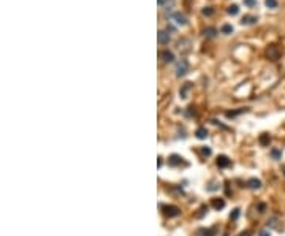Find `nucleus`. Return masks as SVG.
I'll use <instances>...</instances> for the list:
<instances>
[{"label": "nucleus", "mask_w": 285, "mask_h": 236, "mask_svg": "<svg viewBox=\"0 0 285 236\" xmlns=\"http://www.w3.org/2000/svg\"><path fill=\"white\" fill-rule=\"evenodd\" d=\"M239 217V209H233V212L230 214V219H233V220H236Z\"/></svg>", "instance_id": "obj_25"}, {"label": "nucleus", "mask_w": 285, "mask_h": 236, "mask_svg": "<svg viewBox=\"0 0 285 236\" xmlns=\"http://www.w3.org/2000/svg\"><path fill=\"white\" fill-rule=\"evenodd\" d=\"M217 33H219V30L215 29V27H206L204 29V37L206 38H215Z\"/></svg>", "instance_id": "obj_9"}, {"label": "nucleus", "mask_w": 285, "mask_h": 236, "mask_svg": "<svg viewBox=\"0 0 285 236\" xmlns=\"http://www.w3.org/2000/svg\"><path fill=\"white\" fill-rule=\"evenodd\" d=\"M247 111V108H239L238 111H231V113H227V117H234V116H238V114H241V113H246Z\"/></svg>", "instance_id": "obj_21"}, {"label": "nucleus", "mask_w": 285, "mask_h": 236, "mask_svg": "<svg viewBox=\"0 0 285 236\" xmlns=\"http://www.w3.org/2000/svg\"><path fill=\"white\" fill-rule=\"evenodd\" d=\"M197 138H198V140H206V138H207V130L204 128V127H200L198 130H197Z\"/></svg>", "instance_id": "obj_14"}, {"label": "nucleus", "mask_w": 285, "mask_h": 236, "mask_svg": "<svg viewBox=\"0 0 285 236\" xmlns=\"http://www.w3.org/2000/svg\"><path fill=\"white\" fill-rule=\"evenodd\" d=\"M255 3H257V0H244V5H247V6H255Z\"/></svg>", "instance_id": "obj_26"}, {"label": "nucleus", "mask_w": 285, "mask_h": 236, "mask_svg": "<svg viewBox=\"0 0 285 236\" xmlns=\"http://www.w3.org/2000/svg\"><path fill=\"white\" fill-rule=\"evenodd\" d=\"M163 212H165V216H168V217H177L181 214V209L176 206H163Z\"/></svg>", "instance_id": "obj_3"}, {"label": "nucleus", "mask_w": 285, "mask_h": 236, "mask_svg": "<svg viewBox=\"0 0 285 236\" xmlns=\"http://www.w3.org/2000/svg\"><path fill=\"white\" fill-rule=\"evenodd\" d=\"M283 175H285V168H283Z\"/></svg>", "instance_id": "obj_32"}, {"label": "nucleus", "mask_w": 285, "mask_h": 236, "mask_svg": "<svg viewBox=\"0 0 285 236\" xmlns=\"http://www.w3.org/2000/svg\"><path fill=\"white\" fill-rule=\"evenodd\" d=\"M192 89V82H185V84L181 87V91H179V94H181V98H187V95H189V91Z\"/></svg>", "instance_id": "obj_10"}, {"label": "nucleus", "mask_w": 285, "mask_h": 236, "mask_svg": "<svg viewBox=\"0 0 285 236\" xmlns=\"http://www.w3.org/2000/svg\"><path fill=\"white\" fill-rule=\"evenodd\" d=\"M173 190H174L176 193H181V195L184 193V190H182V189H179V187H173Z\"/></svg>", "instance_id": "obj_28"}, {"label": "nucleus", "mask_w": 285, "mask_h": 236, "mask_svg": "<svg viewBox=\"0 0 285 236\" xmlns=\"http://www.w3.org/2000/svg\"><path fill=\"white\" fill-rule=\"evenodd\" d=\"M228 15H231V16H236L239 13V8H238V5H231V6H228Z\"/></svg>", "instance_id": "obj_20"}, {"label": "nucleus", "mask_w": 285, "mask_h": 236, "mask_svg": "<svg viewBox=\"0 0 285 236\" xmlns=\"http://www.w3.org/2000/svg\"><path fill=\"white\" fill-rule=\"evenodd\" d=\"M189 68H190L189 60H187V59H181V60L177 62V65H176V76H177V78H182V76H185L187 73H189Z\"/></svg>", "instance_id": "obj_1"}, {"label": "nucleus", "mask_w": 285, "mask_h": 236, "mask_svg": "<svg viewBox=\"0 0 285 236\" xmlns=\"http://www.w3.org/2000/svg\"><path fill=\"white\" fill-rule=\"evenodd\" d=\"M271 157H273L274 160H280V158H282V151L277 149V148L271 149Z\"/></svg>", "instance_id": "obj_15"}, {"label": "nucleus", "mask_w": 285, "mask_h": 236, "mask_svg": "<svg viewBox=\"0 0 285 236\" xmlns=\"http://www.w3.org/2000/svg\"><path fill=\"white\" fill-rule=\"evenodd\" d=\"M170 40H171V37H170L168 30H160L158 32V43L160 45H168Z\"/></svg>", "instance_id": "obj_4"}, {"label": "nucleus", "mask_w": 285, "mask_h": 236, "mask_svg": "<svg viewBox=\"0 0 285 236\" xmlns=\"http://www.w3.org/2000/svg\"><path fill=\"white\" fill-rule=\"evenodd\" d=\"M163 2H165V0H158V3H160V5H162V3H163Z\"/></svg>", "instance_id": "obj_31"}, {"label": "nucleus", "mask_w": 285, "mask_h": 236, "mask_svg": "<svg viewBox=\"0 0 285 236\" xmlns=\"http://www.w3.org/2000/svg\"><path fill=\"white\" fill-rule=\"evenodd\" d=\"M212 208H215V209H224L225 208V200L224 198H214L212 200Z\"/></svg>", "instance_id": "obj_11"}, {"label": "nucleus", "mask_w": 285, "mask_h": 236, "mask_svg": "<svg viewBox=\"0 0 285 236\" xmlns=\"http://www.w3.org/2000/svg\"><path fill=\"white\" fill-rule=\"evenodd\" d=\"M214 228H212V230H200V234L201 236H214Z\"/></svg>", "instance_id": "obj_24"}, {"label": "nucleus", "mask_w": 285, "mask_h": 236, "mask_svg": "<svg viewBox=\"0 0 285 236\" xmlns=\"http://www.w3.org/2000/svg\"><path fill=\"white\" fill-rule=\"evenodd\" d=\"M258 236H271V231H269V230H261V231L258 233Z\"/></svg>", "instance_id": "obj_27"}, {"label": "nucleus", "mask_w": 285, "mask_h": 236, "mask_svg": "<svg viewBox=\"0 0 285 236\" xmlns=\"http://www.w3.org/2000/svg\"><path fill=\"white\" fill-rule=\"evenodd\" d=\"M247 187H249V189H252V190H257V189H260V187H261V181H260V179H250V181L247 182Z\"/></svg>", "instance_id": "obj_12"}, {"label": "nucleus", "mask_w": 285, "mask_h": 236, "mask_svg": "<svg viewBox=\"0 0 285 236\" xmlns=\"http://www.w3.org/2000/svg\"><path fill=\"white\" fill-rule=\"evenodd\" d=\"M280 54H282L280 48L276 46V45H271L268 49H266V55H268L271 60H279V59H280Z\"/></svg>", "instance_id": "obj_2"}, {"label": "nucleus", "mask_w": 285, "mask_h": 236, "mask_svg": "<svg viewBox=\"0 0 285 236\" xmlns=\"http://www.w3.org/2000/svg\"><path fill=\"white\" fill-rule=\"evenodd\" d=\"M171 19L174 21L177 25H185L187 24V19H185V16L182 15V13H174V15L171 16Z\"/></svg>", "instance_id": "obj_6"}, {"label": "nucleus", "mask_w": 285, "mask_h": 236, "mask_svg": "<svg viewBox=\"0 0 285 236\" xmlns=\"http://www.w3.org/2000/svg\"><path fill=\"white\" fill-rule=\"evenodd\" d=\"M185 45H190V40H182V41H179V45H177V48L179 49H182V51H190V48L189 46H185Z\"/></svg>", "instance_id": "obj_18"}, {"label": "nucleus", "mask_w": 285, "mask_h": 236, "mask_svg": "<svg viewBox=\"0 0 285 236\" xmlns=\"http://www.w3.org/2000/svg\"><path fill=\"white\" fill-rule=\"evenodd\" d=\"M160 59L163 62H166V64H170V62L174 60V54H173L171 51H168V49H165V51L160 52Z\"/></svg>", "instance_id": "obj_7"}, {"label": "nucleus", "mask_w": 285, "mask_h": 236, "mask_svg": "<svg viewBox=\"0 0 285 236\" xmlns=\"http://www.w3.org/2000/svg\"><path fill=\"white\" fill-rule=\"evenodd\" d=\"M257 21H258V18H257V16H250V15H246L244 18H242L241 24H242V25H252V24H257Z\"/></svg>", "instance_id": "obj_8"}, {"label": "nucleus", "mask_w": 285, "mask_h": 236, "mask_svg": "<svg viewBox=\"0 0 285 236\" xmlns=\"http://www.w3.org/2000/svg\"><path fill=\"white\" fill-rule=\"evenodd\" d=\"M181 162H182V157H181V155H176V154H173V155L168 158V163H170L171 166H177V165H181Z\"/></svg>", "instance_id": "obj_13"}, {"label": "nucleus", "mask_w": 285, "mask_h": 236, "mask_svg": "<svg viewBox=\"0 0 285 236\" xmlns=\"http://www.w3.org/2000/svg\"><path fill=\"white\" fill-rule=\"evenodd\" d=\"M239 236H250V231H242Z\"/></svg>", "instance_id": "obj_30"}, {"label": "nucleus", "mask_w": 285, "mask_h": 236, "mask_svg": "<svg viewBox=\"0 0 285 236\" xmlns=\"http://www.w3.org/2000/svg\"><path fill=\"white\" fill-rule=\"evenodd\" d=\"M231 165V160L227 155H219L217 157V166L219 168H227V166Z\"/></svg>", "instance_id": "obj_5"}, {"label": "nucleus", "mask_w": 285, "mask_h": 236, "mask_svg": "<svg viewBox=\"0 0 285 236\" xmlns=\"http://www.w3.org/2000/svg\"><path fill=\"white\" fill-rule=\"evenodd\" d=\"M269 143H271V136L268 133H263L260 136V144L261 146H269Z\"/></svg>", "instance_id": "obj_16"}, {"label": "nucleus", "mask_w": 285, "mask_h": 236, "mask_svg": "<svg viewBox=\"0 0 285 236\" xmlns=\"http://www.w3.org/2000/svg\"><path fill=\"white\" fill-rule=\"evenodd\" d=\"M265 208H266V206L263 204V203H261V204H258V209H260V212H265Z\"/></svg>", "instance_id": "obj_29"}, {"label": "nucleus", "mask_w": 285, "mask_h": 236, "mask_svg": "<svg viewBox=\"0 0 285 236\" xmlns=\"http://www.w3.org/2000/svg\"><path fill=\"white\" fill-rule=\"evenodd\" d=\"M265 5L268 6V8H277L279 2H277V0H265Z\"/></svg>", "instance_id": "obj_22"}, {"label": "nucleus", "mask_w": 285, "mask_h": 236, "mask_svg": "<svg viewBox=\"0 0 285 236\" xmlns=\"http://www.w3.org/2000/svg\"><path fill=\"white\" fill-rule=\"evenodd\" d=\"M201 13H203V16H212L215 13V10L212 8V6H204V8L201 10Z\"/></svg>", "instance_id": "obj_19"}, {"label": "nucleus", "mask_w": 285, "mask_h": 236, "mask_svg": "<svg viewBox=\"0 0 285 236\" xmlns=\"http://www.w3.org/2000/svg\"><path fill=\"white\" fill-rule=\"evenodd\" d=\"M201 155H203V157H209L211 155V148H207V146L201 148Z\"/></svg>", "instance_id": "obj_23"}, {"label": "nucleus", "mask_w": 285, "mask_h": 236, "mask_svg": "<svg viewBox=\"0 0 285 236\" xmlns=\"http://www.w3.org/2000/svg\"><path fill=\"white\" fill-rule=\"evenodd\" d=\"M220 32L222 33H225V35H230V33H233V25L230 24H224L220 27Z\"/></svg>", "instance_id": "obj_17"}]
</instances>
